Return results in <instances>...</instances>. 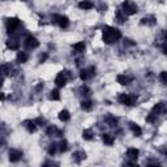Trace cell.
<instances>
[{
	"mask_svg": "<svg viewBox=\"0 0 167 167\" xmlns=\"http://www.w3.org/2000/svg\"><path fill=\"white\" fill-rule=\"evenodd\" d=\"M93 7H94V3L90 2V0H82V2L78 3V8H80V9H84V11L91 9Z\"/></svg>",
	"mask_w": 167,
	"mask_h": 167,
	"instance_id": "ac0fdd59",
	"label": "cell"
},
{
	"mask_svg": "<svg viewBox=\"0 0 167 167\" xmlns=\"http://www.w3.org/2000/svg\"><path fill=\"white\" fill-rule=\"evenodd\" d=\"M21 25V21L17 18V17H11V18H8L7 20V30H8V33H14L16 30H17Z\"/></svg>",
	"mask_w": 167,
	"mask_h": 167,
	"instance_id": "8992f818",
	"label": "cell"
},
{
	"mask_svg": "<svg viewBox=\"0 0 167 167\" xmlns=\"http://www.w3.org/2000/svg\"><path fill=\"white\" fill-rule=\"evenodd\" d=\"M37 123L35 122H33V120H25L23 122V127L28 129V132H30V133H34L35 131H37Z\"/></svg>",
	"mask_w": 167,
	"mask_h": 167,
	"instance_id": "4fadbf2b",
	"label": "cell"
},
{
	"mask_svg": "<svg viewBox=\"0 0 167 167\" xmlns=\"http://www.w3.org/2000/svg\"><path fill=\"white\" fill-rule=\"evenodd\" d=\"M46 59H47V54H43V55H41V56H39V63H43Z\"/></svg>",
	"mask_w": 167,
	"mask_h": 167,
	"instance_id": "836d02e7",
	"label": "cell"
},
{
	"mask_svg": "<svg viewBox=\"0 0 167 167\" xmlns=\"http://www.w3.org/2000/svg\"><path fill=\"white\" fill-rule=\"evenodd\" d=\"M85 47H86L85 42H77V43L73 44V51L76 54H82L85 51Z\"/></svg>",
	"mask_w": 167,
	"mask_h": 167,
	"instance_id": "44dd1931",
	"label": "cell"
},
{
	"mask_svg": "<svg viewBox=\"0 0 167 167\" xmlns=\"http://www.w3.org/2000/svg\"><path fill=\"white\" fill-rule=\"evenodd\" d=\"M155 119H157V114H154L153 111H152V114H149V116L146 117V122L148 123H154Z\"/></svg>",
	"mask_w": 167,
	"mask_h": 167,
	"instance_id": "1f68e13d",
	"label": "cell"
},
{
	"mask_svg": "<svg viewBox=\"0 0 167 167\" xmlns=\"http://www.w3.org/2000/svg\"><path fill=\"white\" fill-rule=\"evenodd\" d=\"M69 78H70V72L68 69H64V70H61V72L58 73L56 78H55V84H56L58 87H63V86H65V84L68 82Z\"/></svg>",
	"mask_w": 167,
	"mask_h": 167,
	"instance_id": "3957f363",
	"label": "cell"
},
{
	"mask_svg": "<svg viewBox=\"0 0 167 167\" xmlns=\"http://www.w3.org/2000/svg\"><path fill=\"white\" fill-rule=\"evenodd\" d=\"M73 161L76 162V163H81L85 158H86V153L85 152H82V150H78V152H75L73 153Z\"/></svg>",
	"mask_w": 167,
	"mask_h": 167,
	"instance_id": "5bb4252c",
	"label": "cell"
},
{
	"mask_svg": "<svg viewBox=\"0 0 167 167\" xmlns=\"http://www.w3.org/2000/svg\"><path fill=\"white\" fill-rule=\"evenodd\" d=\"M163 37H164V42L167 43V30L164 31V34H163Z\"/></svg>",
	"mask_w": 167,
	"mask_h": 167,
	"instance_id": "d590c367",
	"label": "cell"
},
{
	"mask_svg": "<svg viewBox=\"0 0 167 167\" xmlns=\"http://www.w3.org/2000/svg\"><path fill=\"white\" fill-rule=\"evenodd\" d=\"M162 51H163V54H164V55H167V43H164V44H163Z\"/></svg>",
	"mask_w": 167,
	"mask_h": 167,
	"instance_id": "e575fe53",
	"label": "cell"
},
{
	"mask_svg": "<svg viewBox=\"0 0 167 167\" xmlns=\"http://www.w3.org/2000/svg\"><path fill=\"white\" fill-rule=\"evenodd\" d=\"M155 22H157V20H155L154 16H146V17H144L141 20L142 25H148V26H154Z\"/></svg>",
	"mask_w": 167,
	"mask_h": 167,
	"instance_id": "e0dca14e",
	"label": "cell"
},
{
	"mask_svg": "<svg viewBox=\"0 0 167 167\" xmlns=\"http://www.w3.org/2000/svg\"><path fill=\"white\" fill-rule=\"evenodd\" d=\"M69 119H70V114H69L68 110H61L60 112H59V120H61V122H68Z\"/></svg>",
	"mask_w": 167,
	"mask_h": 167,
	"instance_id": "603a6c76",
	"label": "cell"
},
{
	"mask_svg": "<svg viewBox=\"0 0 167 167\" xmlns=\"http://www.w3.org/2000/svg\"><path fill=\"white\" fill-rule=\"evenodd\" d=\"M56 146H58L56 144H50V145H49V150H47V152H49L50 155H54L55 153H56V149H58Z\"/></svg>",
	"mask_w": 167,
	"mask_h": 167,
	"instance_id": "4dcf8cb0",
	"label": "cell"
},
{
	"mask_svg": "<svg viewBox=\"0 0 167 167\" xmlns=\"http://www.w3.org/2000/svg\"><path fill=\"white\" fill-rule=\"evenodd\" d=\"M39 46V41L34 37V35H28L25 39V47L26 50H35Z\"/></svg>",
	"mask_w": 167,
	"mask_h": 167,
	"instance_id": "52a82bcc",
	"label": "cell"
},
{
	"mask_svg": "<svg viewBox=\"0 0 167 167\" xmlns=\"http://www.w3.org/2000/svg\"><path fill=\"white\" fill-rule=\"evenodd\" d=\"M7 46H8V49H11V50H17L18 49V41H17V38H14V37H11L7 41Z\"/></svg>",
	"mask_w": 167,
	"mask_h": 167,
	"instance_id": "2e32d148",
	"label": "cell"
},
{
	"mask_svg": "<svg viewBox=\"0 0 167 167\" xmlns=\"http://www.w3.org/2000/svg\"><path fill=\"white\" fill-rule=\"evenodd\" d=\"M28 59H29V55L23 51H20V52H17V55H16V60H17V63H20V64L26 63Z\"/></svg>",
	"mask_w": 167,
	"mask_h": 167,
	"instance_id": "d6986e66",
	"label": "cell"
},
{
	"mask_svg": "<svg viewBox=\"0 0 167 167\" xmlns=\"http://www.w3.org/2000/svg\"><path fill=\"white\" fill-rule=\"evenodd\" d=\"M67 150H68V142H67V140L60 141V144H59V152L64 153V152H67Z\"/></svg>",
	"mask_w": 167,
	"mask_h": 167,
	"instance_id": "f1b7e54d",
	"label": "cell"
},
{
	"mask_svg": "<svg viewBox=\"0 0 167 167\" xmlns=\"http://www.w3.org/2000/svg\"><path fill=\"white\" fill-rule=\"evenodd\" d=\"M80 94L84 95V97H90V95H91V89H90V87H87L86 85H82L80 87Z\"/></svg>",
	"mask_w": 167,
	"mask_h": 167,
	"instance_id": "4316f807",
	"label": "cell"
},
{
	"mask_svg": "<svg viewBox=\"0 0 167 167\" xmlns=\"http://www.w3.org/2000/svg\"><path fill=\"white\" fill-rule=\"evenodd\" d=\"M49 98L51 101H59L60 99V93L58 89H55V90H51L50 91V95H49Z\"/></svg>",
	"mask_w": 167,
	"mask_h": 167,
	"instance_id": "83f0119b",
	"label": "cell"
},
{
	"mask_svg": "<svg viewBox=\"0 0 167 167\" xmlns=\"http://www.w3.org/2000/svg\"><path fill=\"white\" fill-rule=\"evenodd\" d=\"M46 132H47V136H50V137H60L61 136V131L56 125H50Z\"/></svg>",
	"mask_w": 167,
	"mask_h": 167,
	"instance_id": "8fae6325",
	"label": "cell"
},
{
	"mask_svg": "<svg viewBox=\"0 0 167 167\" xmlns=\"http://www.w3.org/2000/svg\"><path fill=\"white\" fill-rule=\"evenodd\" d=\"M119 102L122 105H125V106H136L137 103V95L134 94H125V93H122L119 95Z\"/></svg>",
	"mask_w": 167,
	"mask_h": 167,
	"instance_id": "7a4b0ae2",
	"label": "cell"
},
{
	"mask_svg": "<svg viewBox=\"0 0 167 167\" xmlns=\"http://www.w3.org/2000/svg\"><path fill=\"white\" fill-rule=\"evenodd\" d=\"M95 75V68L90 67V68H86V69H81L80 70V78L82 81H87Z\"/></svg>",
	"mask_w": 167,
	"mask_h": 167,
	"instance_id": "ba28073f",
	"label": "cell"
},
{
	"mask_svg": "<svg viewBox=\"0 0 167 167\" xmlns=\"http://www.w3.org/2000/svg\"><path fill=\"white\" fill-rule=\"evenodd\" d=\"M116 20L120 22V23H123V22H125L127 21V14L122 11V9H119V11H116Z\"/></svg>",
	"mask_w": 167,
	"mask_h": 167,
	"instance_id": "d4e9b609",
	"label": "cell"
},
{
	"mask_svg": "<svg viewBox=\"0 0 167 167\" xmlns=\"http://www.w3.org/2000/svg\"><path fill=\"white\" fill-rule=\"evenodd\" d=\"M93 137H94V133H93L91 129H84V132H82V138L84 140L90 141V140H93Z\"/></svg>",
	"mask_w": 167,
	"mask_h": 167,
	"instance_id": "484cf974",
	"label": "cell"
},
{
	"mask_svg": "<svg viewBox=\"0 0 167 167\" xmlns=\"http://www.w3.org/2000/svg\"><path fill=\"white\" fill-rule=\"evenodd\" d=\"M138 155H140V150L136 149V148H129L128 150H127V157H128L129 159L136 161L138 158Z\"/></svg>",
	"mask_w": 167,
	"mask_h": 167,
	"instance_id": "7c38bea8",
	"label": "cell"
},
{
	"mask_svg": "<svg viewBox=\"0 0 167 167\" xmlns=\"http://www.w3.org/2000/svg\"><path fill=\"white\" fill-rule=\"evenodd\" d=\"M159 80H161L163 84L167 85V72H162V73L159 75Z\"/></svg>",
	"mask_w": 167,
	"mask_h": 167,
	"instance_id": "d6a6232c",
	"label": "cell"
},
{
	"mask_svg": "<svg viewBox=\"0 0 167 167\" xmlns=\"http://www.w3.org/2000/svg\"><path fill=\"white\" fill-rule=\"evenodd\" d=\"M8 154H9V161L11 162H18L22 158V152L21 150H17V149H11Z\"/></svg>",
	"mask_w": 167,
	"mask_h": 167,
	"instance_id": "9c48e42d",
	"label": "cell"
},
{
	"mask_svg": "<svg viewBox=\"0 0 167 167\" xmlns=\"http://www.w3.org/2000/svg\"><path fill=\"white\" fill-rule=\"evenodd\" d=\"M102 39L106 44H114L122 39V33L114 26H105L102 29Z\"/></svg>",
	"mask_w": 167,
	"mask_h": 167,
	"instance_id": "6da1fadb",
	"label": "cell"
},
{
	"mask_svg": "<svg viewBox=\"0 0 167 167\" xmlns=\"http://www.w3.org/2000/svg\"><path fill=\"white\" fill-rule=\"evenodd\" d=\"M106 122H107L108 127H112V128L117 125V119H116V117H114V116H108Z\"/></svg>",
	"mask_w": 167,
	"mask_h": 167,
	"instance_id": "f546056e",
	"label": "cell"
},
{
	"mask_svg": "<svg viewBox=\"0 0 167 167\" xmlns=\"http://www.w3.org/2000/svg\"><path fill=\"white\" fill-rule=\"evenodd\" d=\"M129 128H131V131L133 132V134H134L136 137H140L141 134H142V129H141V127H140L138 124H136V123L131 122V123H129Z\"/></svg>",
	"mask_w": 167,
	"mask_h": 167,
	"instance_id": "9a60e30c",
	"label": "cell"
},
{
	"mask_svg": "<svg viewBox=\"0 0 167 167\" xmlns=\"http://www.w3.org/2000/svg\"><path fill=\"white\" fill-rule=\"evenodd\" d=\"M122 11L127 16H132V14H136L138 12V8L133 2H131V0H125V2H123V4H122Z\"/></svg>",
	"mask_w": 167,
	"mask_h": 167,
	"instance_id": "277c9868",
	"label": "cell"
},
{
	"mask_svg": "<svg viewBox=\"0 0 167 167\" xmlns=\"http://www.w3.org/2000/svg\"><path fill=\"white\" fill-rule=\"evenodd\" d=\"M152 111H153L154 114H157V115H159V114H163V112H166V111H167V103H164V102L155 103Z\"/></svg>",
	"mask_w": 167,
	"mask_h": 167,
	"instance_id": "30bf717a",
	"label": "cell"
},
{
	"mask_svg": "<svg viewBox=\"0 0 167 167\" xmlns=\"http://www.w3.org/2000/svg\"><path fill=\"white\" fill-rule=\"evenodd\" d=\"M131 80H132V78H129L128 76H125V75H117L116 76V81L120 84V85H123V86L128 85L131 82Z\"/></svg>",
	"mask_w": 167,
	"mask_h": 167,
	"instance_id": "ffe728a7",
	"label": "cell"
},
{
	"mask_svg": "<svg viewBox=\"0 0 167 167\" xmlns=\"http://www.w3.org/2000/svg\"><path fill=\"white\" fill-rule=\"evenodd\" d=\"M52 22L59 25L61 29H67L69 26V18L67 16H61V14H54L52 16Z\"/></svg>",
	"mask_w": 167,
	"mask_h": 167,
	"instance_id": "5b68a950",
	"label": "cell"
},
{
	"mask_svg": "<svg viewBox=\"0 0 167 167\" xmlns=\"http://www.w3.org/2000/svg\"><path fill=\"white\" fill-rule=\"evenodd\" d=\"M81 108L84 111H91L93 110V102L89 101V99H84L81 102Z\"/></svg>",
	"mask_w": 167,
	"mask_h": 167,
	"instance_id": "cb8c5ba5",
	"label": "cell"
},
{
	"mask_svg": "<svg viewBox=\"0 0 167 167\" xmlns=\"http://www.w3.org/2000/svg\"><path fill=\"white\" fill-rule=\"evenodd\" d=\"M102 141L105 142L106 145H110V146H111V145H112L114 142H115V138L111 136V134H108V133H103V134H102Z\"/></svg>",
	"mask_w": 167,
	"mask_h": 167,
	"instance_id": "7402d4cb",
	"label": "cell"
}]
</instances>
